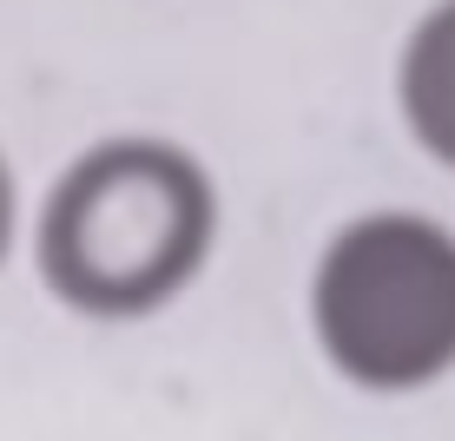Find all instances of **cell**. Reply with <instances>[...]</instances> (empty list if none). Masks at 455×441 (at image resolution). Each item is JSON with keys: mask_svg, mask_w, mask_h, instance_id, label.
<instances>
[{"mask_svg": "<svg viewBox=\"0 0 455 441\" xmlns=\"http://www.w3.org/2000/svg\"><path fill=\"white\" fill-rule=\"evenodd\" d=\"M218 231L212 178L165 138H106L53 185L40 271L73 310L139 317L179 296Z\"/></svg>", "mask_w": 455, "mask_h": 441, "instance_id": "cell-1", "label": "cell"}, {"mask_svg": "<svg viewBox=\"0 0 455 441\" xmlns=\"http://www.w3.org/2000/svg\"><path fill=\"white\" fill-rule=\"evenodd\" d=\"M317 343L350 382L416 389L455 362V238L416 211L356 217L310 283Z\"/></svg>", "mask_w": 455, "mask_h": 441, "instance_id": "cell-2", "label": "cell"}, {"mask_svg": "<svg viewBox=\"0 0 455 441\" xmlns=\"http://www.w3.org/2000/svg\"><path fill=\"white\" fill-rule=\"evenodd\" d=\"M7 238H13V178L0 165V257H7Z\"/></svg>", "mask_w": 455, "mask_h": 441, "instance_id": "cell-4", "label": "cell"}, {"mask_svg": "<svg viewBox=\"0 0 455 441\" xmlns=\"http://www.w3.org/2000/svg\"><path fill=\"white\" fill-rule=\"evenodd\" d=\"M403 113L422 152L455 165V0L422 13L403 46Z\"/></svg>", "mask_w": 455, "mask_h": 441, "instance_id": "cell-3", "label": "cell"}]
</instances>
